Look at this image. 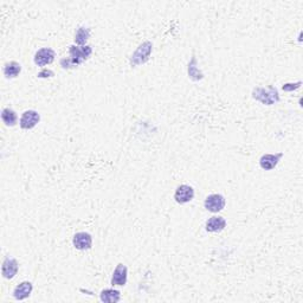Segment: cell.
<instances>
[{
  "label": "cell",
  "mask_w": 303,
  "mask_h": 303,
  "mask_svg": "<svg viewBox=\"0 0 303 303\" xmlns=\"http://www.w3.org/2000/svg\"><path fill=\"white\" fill-rule=\"evenodd\" d=\"M252 97L264 106H273L280 102L281 97L276 87L268 85V87H257L252 90Z\"/></svg>",
  "instance_id": "6da1fadb"
},
{
  "label": "cell",
  "mask_w": 303,
  "mask_h": 303,
  "mask_svg": "<svg viewBox=\"0 0 303 303\" xmlns=\"http://www.w3.org/2000/svg\"><path fill=\"white\" fill-rule=\"evenodd\" d=\"M152 51H153V43L150 42V40L141 43L132 55L131 59H129V63H131L132 66H139L141 64H145V63L148 62V59H150Z\"/></svg>",
  "instance_id": "7a4b0ae2"
},
{
  "label": "cell",
  "mask_w": 303,
  "mask_h": 303,
  "mask_svg": "<svg viewBox=\"0 0 303 303\" xmlns=\"http://www.w3.org/2000/svg\"><path fill=\"white\" fill-rule=\"evenodd\" d=\"M93 53V47L90 45L78 46V45H70L69 46V55H70L71 61L77 68L82 63L89 59V57Z\"/></svg>",
  "instance_id": "3957f363"
},
{
  "label": "cell",
  "mask_w": 303,
  "mask_h": 303,
  "mask_svg": "<svg viewBox=\"0 0 303 303\" xmlns=\"http://www.w3.org/2000/svg\"><path fill=\"white\" fill-rule=\"evenodd\" d=\"M225 205H226L225 198H224V195L219 193H213L207 195L204 201L205 208H206L208 212H212V213H218L220 212V211H223Z\"/></svg>",
  "instance_id": "277c9868"
},
{
  "label": "cell",
  "mask_w": 303,
  "mask_h": 303,
  "mask_svg": "<svg viewBox=\"0 0 303 303\" xmlns=\"http://www.w3.org/2000/svg\"><path fill=\"white\" fill-rule=\"evenodd\" d=\"M39 121H40L39 113L33 109H28L25 110V112L21 114V118L19 120V126H20L21 129L28 131V129H32L36 127L38 123H39Z\"/></svg>",
  "instance_id": "5b68a950"
},
{
  "label": "cell",
  "mask_w": 303,
  "mask_h": 303,
  "mask_svg": "<svg viewBox=\"0 0 303 303\" xmlns=\"http://www.w3.org/2000/svg\"><path fill=\"white\" fill-rule=\"evenodd\" d=\"M55 50H52L51 47H42V49H39L34 53L33 62L38 66H45L51 64L55 61Z\"/></svg>",
  "instance_id": "8992f818"
},
{
  "label": "cell",
  "mask_w": 303,
  "mask_h": 303,
  "mask_svg": "<svg viewBox=\"0 0 303 303\" xmlns=\"http://www.w3.org/2000/svg\"><path fill=\"white\" fill-rule=\"evenodd\" d=\"M194 188L189 185H180L176 187L174 193V200L180 205H184L193 200Z\"/></svg>",
  "instance_id": "52a82bcc"
},
{
  "label": "cell",
  "mask_w": 303,
  "mask_h": 303,
  "mask_svg": "<svg viewBox=\"0 0 303 303\" xmlns=\"http://www.w3.org/2000/svg\"><path fill=\"white\" fill-rule=\"evenodd\" d=\"M18 270H19V264L17 260L13 257H9V256H6L4 258V262H2V268H1L2 277L6 280L14 279L15 275L18 274Z\"/></svg>",
  "instance_id": "ba28073f"
},
{
  "label": "cell",
  "mask_w": 303,
  "mask_h": 303,
  "mask_svg": "<svg viewBox=\"0 0 303 303\" xmlns=\"http://www.w3.org/2000/svg\"><path fill=\"white\" fill-rule=\"evenodd\" d=\"M72 244H74L77 250H89V249H91V246H93V237L88 232H77L74 236V238H72Z\"/></svg>",
  "instance_id": "9c48e42d"
},
{
  "label": "cell",
  "mask_w": 303,
  "mask_h": 303,
  "mask_svg": "<svg viewBox=\"0 0 303 303\" xmlns=\"http://www.w3.org/2000/svg\"><path fill=\"white\" fill-rule=\"evenodd\" d=\"M284 155L283 152H279V153H267L263 154L260 159V166L262 169L264 170H271L274 169L275 167L279 165V162L281 161Z\"/></svg>",
  "instance_id": "30bf717a"
},
{
  "label": "cell",
  "mask_w": 303,
  "mask_h": 303,
  "mask_svg": "<svg viewBox=\"0 0 303 303\" xmlns=\"http://www.w3.org/2000/svg\"><path fill=\"white\" fill-rule=\"evenodd\" d=\"M128 280V268L125 264L120 263L116 265L115 270H114L113 276H112V286H126Z\"/></svg>",
  "instance_id": "8fae6325"
},
{
  "label": "cell",
  "mask_w": 303,
  "mask_h": 303,
  "mask_svg": "<svg viewBox=\"0 0 303 303\" xmlns=\"http://www.w3.org/2000/svg\"><path fill=\"white\" fill-rule=\"evenodd\" d=\"M226 227V220L225 218L220 216H213L208 218L206 224H205V230L207 232L214 233V232H220L223 231Z\"/></svg>",
  "instance_id": "7c38bea8"
},
{
  "label": "cell",
  "mask_w": 303,
  "mask_h": 303,
  "mask_svg": "<svg viewBox=\"0 0 303 303\" xmlns=\"http://www.w3.org/2000/svg\"><path fill=\"white\" fill-rule=\"evenodd\" d=\"M33 290V284L28 281L19 283L13 290V298L18 301H23V300L30 298L31 293Z\"/></svg>",
  "instance_id": "4fadbf2b"
},
{
  "label": "cell",
  "mask_w": 303,
  "mask_h": 303,
  "mask_svg": "<svg viewBox=\"0 0 303 303\" xmlns=\"http://www.w3.org/2000/svg\"><path fill=\"white\" fill-rule=\"evenodd\" d=\"M187 72H188V77L191 78L192 81H194V82L201 81L204 78V74L200 71V69L198 68L197 57H195L194 55L192 56L191 61H189V63H188Z\"/></svg>",
  "instance_id": "5bb4252c"
},
{
  "label": "cell",
  "mask_w": 303,
  "mask_h": 303,
  "mask_svg": "<svg viewBox=\"0 0 303 303\" xmlns=\"http://www.w3.org/2000/svg\"><path fill=\"white\" fill-rule=\"evenodd\" d=\"M100 300L104 303H116L121 300V293L116 289H103L100 294Z\"/></svg>",
  "instance_id": "9a60e30c"
},
{
  "label": "cell",
  "mask_w": 303,
  "mask_h": 303,
  "mask_svg": "<svg viewBox=\"0 0 303 303\" xmlns=\"http://www.w3.org/2000/svg\"><path fill=\"white\" fill-rule=\"evenodd\" d=\"M21 72V65L18 62L11 61L4 65V75L6 78H15Z\"/></svg>",
  "instance_id": "2e32d148"
},
{
  "label": "cell",
  "mask_w": 303,
  "mask_h": 303,
  "mask_svg": "<svg viewBox=\"0 0 303 303\" xmlns=\"http://www.w3.org/2000/svg\"><path fill=\"white\" fill-rule=\"evenodd\" d=\"M1 120L7 127H14L18 123V115L13 109L4 108L1 112Z\"/></svg>",
  "instance_id": "e0dca14e"
},
{
  "label": "cell",
  "mask_w": 303,
  "mask_h": 303,
  "mask_svg": "<svg viewBox=\"0 0 303 303\" xmlns=\"http://www.w3.org/2000/svg\"><path fill=\"white\" fill-rule=\"evenodd\" d=\"M89 38H90V28L81 26L77 28V31H76L75 33V43L77 44L78 46H84Z\"/></svg>",
  "instance_id": "ac0fdd59"
},
{
  "label": "cell",
  "mask_w": 303,
  "mask_h": 303,
  "mask_svg": "<svg viewBox=\"0 0 303 303\" xmlns=\"http://www.w3.org/2000/svg\"><path fill=\"white\" fill-rule=\"evenodd\" d=\"M301 85H302V81L296 82V83H286V84H283L282 89L284 91H287V93H292V91H294V90H298Z\"/></svg>",
  "instance_id": "d6986e66"
},
{
  "label": "cell",
  "mask_w": 303,
  "mask_h": 303,
  "mask_svg": "<svg viewBox=\"0 0 303 303\" xmlns=\"http://www.w3.org/2000/svg\"><path fill=\"white\" fill-rule=\"evenodd\" d=\"M39 78H47V77H53L55 76V72L52 70H50V69H43L42 71L39 72V74L37 75Z\"/></svg>",
  "instance_id": "ffe728a7"
}]
</instances>
